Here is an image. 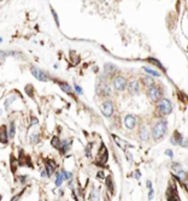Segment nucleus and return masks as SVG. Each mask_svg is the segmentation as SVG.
I'll use <instances>...</instances> for the list:
<instances>
[{"mask_svg": "<svg viewBox=\"0 0 188 201\" xmlns=\"http://www.w3.org/2000/svg\"><path fill=\"white\" fill-rule=\"evenodd\" d=\"M168 131V123L165 120H158L152 128V137L154 141H158L165 136Z\"/></svg>", "mask_w": 188, "mask_h": 201, "instance_id": "nucleus-1", "label": "nucleus"}, {"mask_svg": "<svg viewBox=\"0 0 188 201\" xmlns=\"http://www.w3.org/2000/svg\"><path fill=\"white\" fill-rule=\"evenodd\" d=\"M163 96V90L159 85H157L156 83L147 89V97L152 102H158Z\"/></svg>", "mask_w": 188, "mask_h": 201, "instance_id": "nucleus-2", "label": "nucleus"}, {"mask_svg": "<svg viewBox=\"0 0 188 201\" xmlns=\"http://www.w3.org/2000/svg\"><path fill=\"white\" fill-rule=\"evenodd\" d=\"M158 111H159L163 116H168L173 112V105H171V101L165 99V97H162V99L158 101Z\"/></svg>", "mask_w": 188, "mask_h": 201, "instance_id": "nucleus-3", "label": "nucleus"}, {"mask_svg": "<svg viewBox=\"0 0 188 201\" xmlns=\"http://www.w3.org/2000/svg\"><path fill=\"white\" fill-rule=\"evenodd\" d=\"M165 196H167L168 201H181L179 194H177V189H176V186H175L174 182L170 183V186L168 187L167 193H165Z\"/></svg>", "mask_w": 188, "mask_h": 201, "instance_id": "nucleus-4", "label": "nucleus"}, {"mask_svg": "<svg viewBox=\"0 0 188 201\" xmlns=\"http://www.w3.org/2000/svg\"><path fill=\"white\" fill-rule=\"evenodd\" d=\"M113 111H115V106L111 100H105L101 104V112L105 117H111L113 114Z\"/></svg>", "mask_w": 188, "mask_h": 201, "instance_id": "nucleus-5", "label": "nucleus"}, {"mask_svg": "<svg viewBox=\"0 0 188 201\" xmlns=\"http://www.w3.org/2000/svg\"><path fill=\"white\" fill-rule=\"evenodd\" d=\"M127 84H128V81H127L126 77H123V76H116L113 78V88L116 90H118V91L124 90L127 88Z\"/></svg>", "mask_w": 188, "mask_h": 201, "instance_id": "nucleus-6", "label": "nucleus"}, {"mask_svg": "<svg viewBox=\"0 0 188 201\" xmlns=\"http://www.w3.org/2000/svg\"><path fill=\"white\" fill-rule=\"evenodd\" d=\"M32 73H33V76L35 78L39 79V81H42V82H47V81H48V76H47V73L45 71L41 70V69H39V67L33 66L32 67Z\"/></svg>", "mask_w": 188, "mask_h": 201, "instance_id": "nucleus-7", "label": "nucleus"}, {"mask_svg": "<svg viewBox=\"0 0 188 201\" xmlns=\"http://www.w3.org/2000/svg\"><path fill=\"white\" fill-rule=\"evenodd\" d=\"M107 159H109L107 148L105 147V145H101V146H100V149H99V154H98V163L105 165V164L107 163Z\"/></svg>", "mask_w": 188, "mask_h": 201, "instance_id": "nucleus-8", "label": "nucleus"}, {"mask_svg": "<svg viewBox=\"0 0 188 201\" xmlns=\"http://www.w3.org/2000/svg\"><path fill=\"white\" fill-rule=\"evenodd\" d=\"M127 88L129 90L130 94H139L140 93V82L138 79H133V81L129 82V84H127Z\"/></svg>", "mask_w": 188, "mask_h": 201, "instance_id": "nucleus-9", "label": "nucleus"}, {"mask_svg": "<svg viewBox=\"0 0 188 201\" xmlns=\"http://www.w3.org/2000/svg\"><path fill=\"white\" fill-rule=\"evenodd\" d=\"M171 143L173 145H181L182 147H186V140L183 139V136H182L179 131H175L173 137H171Z\"/></svg>", "mask_w": 188, "mask_h": 201, "instance_id": "nucleus-10", "label": "nucleus"}, {"mask_svg": "<svg viewBox=\"0 0 188 201\" xmlns=\"http://www.w3.org/2000/svg\"><path fill=\"white\" fill-rule=\"evenodd\" d=\"M124 124L127 129H134L136 127V117L133 116V114H128L124 118Z\"/></svg>", "mask_w": 188, "mask_h": 201, "instance_id": "nucleus-11", "label": "nucleus"}, {"mask_svg": "<svg viewBox=\"0 0 188 201\" xmlns=\"http://www.w3.org/2000/svg\"><path fill=\"white\" fill-rule=\"evenodd\" d=\"M139 137L142 141H148V139H150V131H148V129L145 127V125H142V127L140 128V130H139Z\"/></svg>", "mask_w": 188, "mask_h": 201, "instance_id": "nucleus-12", "label": "nucleus"}, {"mask_svg": "<svg viewBox=\"0 0 188 201\" xmlns=\"http://www.w3.org/2000/svg\"><path fill=\"white\" fill-rule=\"evenodd\" d=\"M0 142L4 143V145H6L9 142V133H7L6 127L0 128Z\"/></svg>", "mask_w": 188, "mask_h": 201, "instance_id": "nucleus-13", "label": "nucleus"}, {"mask_svg": "<svg viewBox=\"0 0 188 201\" xmlns=\"http://www.w3.org/2000/svg\"><path fill=\"white\" fill-rule=\"evenodd\" d=\"M174 176H175L177 180H180L181 183H183L185 188H187V186H186V181H187V174H186V171H183V170H179Z\"/></svg>", "mask_w": 188, "mask_h": 201, "instance_id": "nucleus-14", "label": "nucleus"}, {"mask_svg": "<svg viewBox=\"0 0 188 201\" xmlns=\"http://www.w3.org/2000/svg\"><path fill=\"white\" fill-rule=\"evenodd\" d=\"M112 139L115 140L116 145L118 146V147L122 149V151H126V149H127V142H126L124 140H122L121 137H118V136H117V135H115V134L112 135Z\"/></svg>", "mask_w": 188, "mask_h": 201, "instance_id": "nucleus-15", "label": "nucleus"}, {"mask_svg": "<svg viewBox=\"0 0 188 201\" xmlns=\"http://www.w3.org/2000/svg\"><path fill=\"white\" fill-rule=\"evenodd\" d=\"M59 87L63 91H65L66 94L69 95H74V91H73V88H71V85H70L69 83L66 82H59Z\"/></svg>", "mask_w": 188, "mask_h": 201, "instance_id": "nucleus-16", "label": "nucleus"}, {"mask_svg": "<svg viewBox=\"0 0 188 201\" xmlns=\"http://www.w3.org/2000/svg\"><path fill=\"white\" fill-rule=\"evenodd\" d=\"M117 71V67L113 64H105V75L106 76H112V75Z\"/></svg>", "mask_w": 188, "mask_h": 201, "instance_id": "nucleus-17", "label": "nucleus"}, {"mask_svg": "<svg viewBox=\"0 0 188 201\" xmlns=\"http://www.w3.org/2000/svg\"><path fill=\"white\" fill-rule=\"evenodd\" d=\"M100 94H101V96H105V97H107V96L111 95V87H110L107 83L101 84V87H100Z\"/></svg>", "mask_w": 188, "mask_h": 201, "instance_id": "nucleus-18", "label": "nucleus"}, {"mask_svg": "<svg viewBox=\"0 0 188 201\" xmlns=\"http://www.w3.org/2000/svg\"><path fill=\"white\" fill-rule=\"evenodd\" d=\"M70 146H71V141H69V140L62 141V142H60V149H59L60 153H62V154H65V153L69 151Z\"/></svg>", "mask_w": 188, "mask_h": 201, "instance_id": "nucleus-19", "label": "nucleus"}, {"mask_svg": "<svg viewBox=\"0 0 188 201\" xmlns=\"http://www.w3.org/2000/svg\"><path fill=\"white\" fill-rule=\"evenodd\" d=\"M141 83H142V85H145V87L150 88L151 85L154 84V81H153V78H152V76H144L141 78Z\"/></svg>", "mask_w": 188, "mask_h": 201, "instance_id": "nucleus-20", "label": "nucleus"}, {"mask_svg": "<svg viewBox=\"0 0 188 201\" xmlns=\"http://www.w3.org/2000/svg\"><path fill=\"white\" fill-rule=\"evenodd\" d=\"M106 187H107V190L110 193H115V186H113V181H112V177L109 176L106 177Z\"/></svg>", "mask_w": 188, "mask_h": 201, "instance_id": "nucleus-21", "label": "nucleus"}, {"mask_svg": "<svg viewBox=\"0 0 188 201\" xmlns=\"http://www.w3.org/2000/svg\"><path fill=\"white\" fill-rule=\"evenodd\" d=\"M146 60H147L148 63H152V64H154L156 66H158V67H159L162 71H164V72H165V67L163 66V64H162V63H160L159 60H158V59H156V58H147Z\"/></svg>", "mask_w": 188, "mask_h": 201, "instance_id": "nucleus-22", "label": "nucleus"}, {"mask_svg": "<svg viewBox=\"0 0 188 201\" xmlns=\"http://www.w3.org/2000/svg\"><path fill=\"white\" fill-rule=\"evenodd\" d=\"M60 139L58 136H53L52 137V140H51V145H52V147L53 148H56V149H60Z\"/></svg>", "mask_w": 188, "mask_h": 201, "instance_id": "nucleus-23", "label": "nucleus"}, {"mask_svg": "<svg viewBox=\"0 0 188 201\" xmlns=\"http://www.w3.org/2000/svg\"><path fill=\"white\" fill-rule=\"evenodd\" d=\"M10 160H11V171H12V172H16L17 166H18V160H17L13 156H11Z\"/></svg>", "mask_w": 188, "mask_h": 201, "instance_id": "nucleus-24", "label": "nucleus"}, {"mask_svg": "<svg viewBox=\"0 0 188 201\" xmlns=\"http://www.w3.org/2000/svg\"><path fill=\"white\" fill-rule=\"evenodd\" d=\"M144 71H146L148 75H151V76H154V77H159L160 76V73L158 72V71H156V70H153V69H150V67H144Z\"/></svg>", "mask_w": 188, "mask_h": 201, "instance_id": "nucleus-25", "label": "nucleus"}, {"mask_svg": "<svg viewBox=\"0 0 188 201\" xmlns=\"http://www.w3.org/2000/svg\"><path fill=\"white\" fill-rule=\"evenodd\" d=\"M9 137H12L13 139V136H15V133H16V127H15V123L13 122H11L10 123V128H9Z\"/></svg>", "mask_w": 188, "mask_h": 201, "instance_id": "nucleus-26", "label": "nucleus"}, {"mask_svg": "<svg viewBox=\"0 0 188 201\" xmlns=\"http://www.w3.org/2000/svg\"><path fill=\"white\" fill-rule=\"evenodd\" d=\"M56 186L57 187H60L62 186V183H63V181H64V178L62 177V175H60V172H56Z\"/></svg>", "mask_w": 188, "mask_h": 201, "instance_id": "nucleus-27", "label": "nucleus"}, {"mask_svg": "<svg viewBox=\"0 0 188 201\" xmlns=\"http://www.w3.org/2000/svg\"><path fill=\"white\" fill-rule=\"evenodd\" d=\"M45 166H46V174H47V176H52V174H53V172H54V169L53 168H52V166L48 164V163H47L46 162V164H45Z\"/></svg>", "mask_w": 188, "mask_h": 201, "instance_id": "nucleus-28", "label": "nucleus"}, {"mask_svg": "<svg viewBox=\"0 0 188 201\" xmlns=\"http://www.w3.org/2000/svg\"><path fill=\"white\" fill-rule=\"evenodd\" d=\"M60 175H62V177H63L64 180H70V178L73 177V174H71V172H68V171H65V170H63Z\"/></svg>", "mask_w": 188, "mask_h": 201, "instance_id": "nucleus-29", "label": "nucleus"}, {"mask_svg": "<svg viewBox=\"0 0 188 201\" xmlns=\"http://www.w3.org/2000/svg\"><path fill=\"white\" fill-rule=\"evenodd\" d=\"M39 139H40V137H39V134H38V133H34V134L30 136V142L35 145V143L39 142Z\"/></svg>", "mask_w": 188, "mask_h": 201, "instance_id": "nucleus-30", "label": "nucleus"}, {"mask_svg": "<svg viewBox=\"0 0 188 201\" xmlns=\"http://www.w3.org/2000/svg\"><path fill=\"white\" fill-rule=\"evenodd\" d=\"M91 199H92V201H99V192H98V190L92 192V194H91Z\"/></svg>", "mask_w": 188, "mask_h": 201, "instance_id": "nucleus-31", "label": "nucleus"}, {"mask_svg": "<svg viewBox=\"0 0 188 201\" xmlns=\"http://www.w3.org/2000/svg\"><path fill=\"white\" fill-rule=\"evenodd\" d=\"M51 12H52V13H53V17H54V21H56V23H57V25H58V27H59V19H58V15H57V12H56V11H54L53 9H52V7H51Z\"/></svg>", "mask_w": 188, "mask_h": 201, "instance_id": "nucleus-32", "label": "nucleus"}, {"mask_svg": "<svg viewBox=\"0 0 188 201\" xmlns=\"http://www.w3.org/2000/svg\"><path fill=\"white\" fill-rule=\"evenodd\" d=\"M91 152H92V145H88L87 148H86V156H87L88 158H89V157L92 156V153H91Z\"/></svg>", "mask_w": 188, "mask_h": 201, "instance_id": "nucleus-33", "label": "nucleus"}, {"mask_svg": "<svg viewBox=\"0 0 188 201\" xmlns=\"http://www.w3.org/2000/svg\"><path fill=\"white\" fill-rule=\"evenodd\" d=\"M74 89L76 90V93H77L79 95H82V94H83V90H82V89L79 87L77 84H74Z\"/></svg>", "mask_w": 188, "mask_h": 201, "instance_id": "nucleus-34", "label": "nucleus"}, {"mask_svg": "<svg viewBox=\"0 0 188 201\" xmlns=\"http://www.w3.org/2000/svg\"><path fill=\"white\" fill-rule=\"evenodd\" d=\"M154 196V190L153 189H150V192H148V200H152Z\"/></svg>", "mask_w": 188, "mask_h": 201, "instance_id": "nucleus-35", "label": "nucleus"}, {"mask_svg": "<svg viewBox=\"0 0 188 201\" xmlns=\"http://www.w3.org/2000/svg\"><path fill=\"white\" fill-rule=\"evenodd\" d=\"M13 100H15V96H13V97H10V99H7V100H6V102H5V107L9 108V106H10V102H11V101H13Z\"/></svg>", "mask_w": 188, "mask_h": 201, "instance_id": "nucleus-36", "label": "nucleus"}, {"mask_svg": "<svg viewBox=\"0 0 188 201\" xmlns=\"http://www.w3.org/2000/svg\"><path fill=\"white\" fill-rule=\"evenodd\" d=\"M47 163H48V164L52 166V168H53V169L56 170V168H57V164H56L54 160H47Z\"/></svg>", "mask_w": 188, "mask_h": 201, "instance_id": "nucleus-37", "label": "nucleus"}, {"mask_svg": "<svg viewBox=\"0 0 188 201\" xmlns=\"http://www.w3.org/2000/svg\"><path fill=\"white\" fill-rule=\"evenodd\" d=\"M22 194H23V193H21V194H18V195H15V196L11 199V201H18V200L21 199V196H22Z\"/></svg>", "mask_w": 188, "mask_h": 201, "instance_id": "nucleus-38", "label": "nucleus"}, {"mask_svg": "<svg viewBox=\"0 0 188 201\" xmlns=\"http://www.w3.org/2000/svg\"><path fill=\"white\" fill-rule=\"evenodd\" d=\"M134 177H135V180H140V177H141V174H140V171L136 170L135 171V174H134Z\"/></svg>", "mask_w": 188, "mask_h": 201, "instance_id": "nucleus-39", "label": "nucleus"}, {"mask_svg": "<svg viewBox=\"0 0 188 201\" xmlns=\"http://www.w3.org/2000/svg\"><path fill=\"white\" fill-rule=\"evenodd\" d=\"M97 177H98V178H105V175H104V172L103 171H99L98 172V174H97Z\"/></svg>", "mask_w": 188, "mask_h": 201, "instance_id": "nucleus-40", "label": "nucleus"}, {"mask_svg": "<svg viewBox=\"0 0 188 201\" xmlns=\"http://www.w3.org/2000/svg\"><path fill=\"white\" fill-rule=\"evenodd\" d=\"M127 159L129 160V163L133 164V157H132V154L129 153V152H127Z\"/></svg>", "mask_w": 188, "mask_h": 201, "instance_id": "nucleus-41", "label": "nucleus"}, {"mask_svg": "<svg viewBox=\"0 0 188 201\" xmlns=\"http://www.w3.org/2000/svg\"><path fill=\"white\" fill-rule=\"evenodd\" d=\"M30 120H32V125H36V124L39 123V120H38L36 118H35V117H32Z\"/></svg>", "mask_w": 188, "mask_h": 201, "instance_id": "nucleus-42", "label": "nucleus"}, {"mask_svg": "<svg viewBox=\"0 0 188 201\" xmlns=\"http://www.w3.org/2000/svg\"><path fill=\"white\" fill-rule=\"evenodd\" d=\"M165 153H167V156H169L170 158H173V157H174V154H173V151H171V149H167Z\"/></svg>", "mask_w": 188, "mask_h": 201, "instance_id": "nucleus-43", "label": "nucleus"}, {"mask_svg": "<svg viewBox=\"0 0 188 201\" xmlns=\"http://www.w3.org/2000/svg\"><path fill=\"white\" fill-rule=\"evenodd\" d=\"M146 186H147V188H148V189H152V183H151L150 181H148L147 183H146Z\"/></svg>", "mask_w": 188, "mask_h": 201, "instance_id": "nucleus-44", "label": "nucleus"}, {"mask_svg": "<svg viewBox=\"0 0 188 201\" xmlns=\"http://www.w3.org/2000/svg\"><path fill=\"white\" fill-rule=\"evenodd\" d=\"M46 176H47L46 171H42V172H41V177H46Z\"/></svg>", "mask_w": 188, "mask_h": 201, "instance_id": "nucleus-45", "label": "nucleus"}, {"mask_svg": "<svg viewBox=\"0 0 188 201\" xmlns=\"http://www.w3.org/2000/svg\"><path fill=\"white\" fill-rule=\"evenodd\" d=\"M19 180H21V183H24V181H26V176H24V177H21Z\"/></svg>", "mask_w": 188, "mask_h": 201, "instance_id": "nucleus-46", "label": "nucleus"}, {"mask_svg": "<svg viewBox=\"0 0 188 201\" xmlns=\"http://www.w3.org/2000/svg\"><path fill=\"white\" fill-rule=\"evenodd\" d=\"M1 42H3V39H1V37H0V43H1Z\"/></svg>", "mask_w": 188, "mask_h": 201, "instance_id": "nucleus-47", "label": "nucleus"}]
</instances>
